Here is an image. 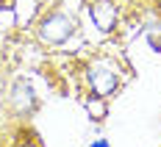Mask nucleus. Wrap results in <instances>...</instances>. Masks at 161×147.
<instances>
[{"mask_svg": "<svg viewBox=\"0 0 161 147\" xmlns=\"http://www.w3.org/2000/svg\"><path fill=\"white\" fill-rule=\"evenodd\" d=\"M119 67L114 64L111 58H95L92 64L86 67V83H89V89H92V95L95 97H108L117 92V86H119Z\"/></svg>", "mask_w": 161, "mask_h": 147, "instance_id": "f257e3e1", "label": "nucleus"}, {"mask_svg": "<svg viewBox=\"0 0 161 147\" xmlns=\"http://www.w3.org/2000/svg\"><path fill=\"white\" fill-rule=\"evenodd\" d=\"M75 33V19L64 11H53L39 22V39L47 45H64Z\"/></svg>", "mask_w": 161, "mask_h": 147, "instance_id": "f03ea898", "label": "nucleus"}, {"mask_svg": "<svg viewBox=\"0 0 161 147\" xmlns=\"http://www.w3.org/2000/svg\"><path fill=\"white\" fill-rule=\"evenodd\" d=\"M89 17L95 22L97 31L108 33L117 28V19H119V6L114 0H92L89 3Z\"/></svg>", "mask_w": 161, "mask_h": 147, "instance_id": "7ed1b4c3", "label": "nucleus"}, {"mask_svg": "<svg viewBox=\"0 0 161 147\" xmlns=\"http://www.w3.org/2000/svg\"><path fill=\"white\" fill-rule=\"evenodd\" d=\"M103 97H95V100H86V111L92 114V119H103V114H106V106L100 103Z\"/></svg>", "mask_w": 161, "mask_h": 147, "instance_id": "20e7f679", "label": "nucleus"}, {"mask_svg": "<svg viewBox=\"0 0 161 147\" xmlns=\"http://www.w3.org/2000/svg\"><path fill=\"white\" fill-rule=\"evenodd\" d=\"M89 147H111V144H108V139H95Z\"/></svg>", "mask_w": 161, "mask_h": 147, "instance_id": "39448f33", "label": "nucleus"}, {"mask_svg": "<svg viewBox=\"0 0 161 147\" xmlns=\"http://www.w3.org/2000/svg\"><path fill=\"white\" fill-rule=\"evenodd\" d=\"M19 147H36V144H19Z\"/></svg>", "mask_w": 161, "mask_h": 147, "instance_id": "423d86ee", "label": "nucleus"}, {"mask_svg": "<svg viewBox=\"0 0 161 147\" xmlns=\"http://www.w3.org/2000/svg\"><path fill=\"white\" fill-rule=\"evenodd\" d=\"M158 8H161V0H158Z\"/></svg>", "mask_w": 161, "mask_h": 147, "instance_id": "0eeeda50", "label": "nucleus"}]
</instances>
